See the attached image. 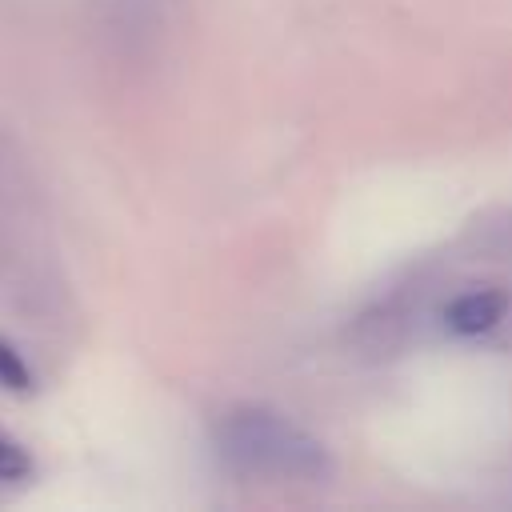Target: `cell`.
Returning a JSON list of instances; mask_svg holds the SVG:
<instances>
[{
	"instance_id": "1",
	"label": "cell",
	"mask_w": 512,
	"mask_h": 512,
	"mask_svg": "<svg viewBox=\"0 0 512 512\" xmlns=\"http://www.w3.org/2000/svg\"><path fill=\"white\" fill-rule=\"evenodd\" d=\"M220 456L244 472L264 480H320L328 476V452L316 436L296 428L288 416L268 408H236L216 428Z\"/></svg>"
},
{
	"instance_id": "2",
	"label": "cell",
	"mask_w": 512,
	"mask_h": 512,
	"mask_svg": "<svg viewBox=\"0 0 512 512\" xmlns=\"http://www.w3.org/2000/svg\"><path fill=\"white\" fill-rule=\"evenodd\" d=\"M508 312V296L496 292V288H472V292H460L448 308H444V324L456 332V336H480L488 328H496Z\"/></svg>"
},
{
	"instance_id": "3",
	"label": "cell",
	"mask_w": 512,
	"mask_h": 512,
	"mask_svg": "<svg viewBox=\"0 0 512 512\" xmlns=\"http://www.w3.org/2000/svg\"><path fill=\"white\" fill-rule=\"evenodd\" d=\"M0 388H8V392H28L32 388V372H28V364L0 340Z\"/></svg>"
},
{
	"instance_id": "4",
	"label": "cell",
	"mask_w": 512,
	"mask_h": 512,
	"mask_svg": "<svg viewBox=\"0 0 512 512\" xmlns=\"http://www.w3.org/2000/svg\"><path fill=\"white\" fill-rule=\"evenodd\" d=\"M28 472H32V460H28V452H24L16 440L0 436V480H24Z\"/></svg>"
}]
</instances>
